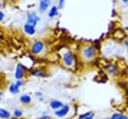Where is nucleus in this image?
<instances>
[{
  "instance_id": "nucleus-28",
  "label": "nucleus",
  "mask_w": 128,
  "mask_h": 119,
  "mask_svg": "<svg viewBox=\"0 0 128 119\" xmlns=\"http://www.w3.org/2000/svg\"><path fill=\"white\" fill-rule=\"evenodd\" d=\"M1 7H2V1H0V10H1Z\"/></svg>"
},
{
  "instance_id": "nucleus-26",
  "label": "nucleus",
  "mask_w": 128,
  "mask_h": 119,
  "mask_svg": "<svg viewBox=\"0 0 128 119\" xmlns=\"http://www.w3.org/2000/svg\"><path fill=\"white\" fill-rule=\"evenodd\" d=\"M38 101H40V102H44V97H43V96L38 97Z\"/></svg>"
},
{
  "instance_id": "nucleus-7",
  "label": "nucleus",
  "mask_w": 128,
  "mask_h": 119,
  "mask_svg": "<svg viewBox=\"0 0 128 119\" xmlns=\"http://www.w3.org/2000/svg\"><path fill=\"white\" fill-rule=\"evenodd\" d=\"M51 1L50 0H40L39 1V11L40 12H46L49 10Z\"/></svg>"
},
{
  "instance_id": "nucleus-24",
  "label": "nucleus",
  "mask_w": 128,
  "mask_h": 119,
  "mask_svg": "<svg viewBox=\"0 0 128 119\" xmlns=\"http://www.w3.org/2000/svg\"><path fill=\"white\" fill-rule=\"evenodd\" d=\"M2 99H4V92L0 91V101H2Z\"/></svg>"
},
{
  "instance_id": "nucleus-4",
  "label": "nucleus",
  "mask_w": 128,
  "mask_h": 119,
  "mask_svg": "<svg viewBox=\"0 0 128 119\" xmlns=\"http://www.w3.org/2000/svg\"><path fill=\"white\" fill-rule=\"evenodd\" d=\"M39 22H40V17L37 12H34V11L27 12V18H26V23L27 24H30L32 27H36Z\"/></svg>"
},
{
  "instance_id": "nucleus-9",
  "label": "nucleus",
  "mask_w": 128,
  "mask_h": 119,
  "mask_svg": "<svg viewBox=\"0 0 128 119\" xmlns=\"http://www.w3.org/2000/svg\"><path fill=\"white\" fill-rule=\"evenodd\" d=\"M23 32H24V34H27V35H34L36 34V27H32L30 24H27V23H24V26H23Z\"/></svg>"
},
{
  "instance_id": "nucleus-16",
  "label": "nucleus",
  "mask_w": 128,
  "mask_h": 119,
  "mask_svg": "<svg viewBox=\"0 0 128 119\" xmlns=\"http://www.w3.org/2000/svg\"><path fill=\"white\" fill-rule=\"evenodd\" d=\"M9 91H10V94H12V95H18L20 94V88L15 83H12V84H10V86H9Z\"/></svg>"
},
{
  "instance_id": "nucleus-8",
  "label": "nucleus",
  "mask_w": 128,
  "mask_h": 119,
  "mask_svg": "<svg viewBox=\"0 0 128 119\" xmlns=\"http://www.w3.org/2000/svg\"><path fill=\"white\" fill-rule=\"evenodd\" d=\"M20 103L23 106H28L32 103V97H30V94H23L20 96Z\"/></svg>"
},
{
  "instance_id": "nucleus-17",
  "label": "nucleus",
  "mask_w": 128,
  "mask_h": 119,
  "mask_svg": "<svg viewBox=\"0 0 128 119\" xmlns=\"http://www.w3.org/2000/svg\"><path fill=\"white\" fill-rule=\"evenodd\" d=\"M12 116H14V118H16V119L22 118V117H23V112H22V109H20V108H15L14 112H12Z\"/></svg>"
},
{
  "instance_id": "nucleus-2",
  "label": "nucleus",
  "mask_w": 128,
  "mask_h": 119,
  "mask_svg": "<svg viewBox=\"0 0 128 119\" xmlns=\"http://www.w3.org/2000/svg\"><path fill=\"white\" fill-rule=\"evenodd\" d=\"M44 49H45L44 41H43V40H36V41H33V44L30 45V52L32 55H40V54H43Z\"/></svg>"
},
{
  "instance_id": "nucleus-22",
  "label": "nucleus",
  "mask_w": 128,
  "mask_h": 119,
  "mask_svg": "<svg viewBox=\"0 0 128 119\" xmlns=\"http://www.w3.org/2000/svg\"><path fill=\"white\" fill-rule=\"evenodd\" d=\"M38 119H50V116L49 114H43V116H40Z\"/></svg>"
},
{
  "instance_id": "nucleus-19",
  "label": "nucleus",
  "mask_w": 128,
  "mask_h": 119,
  "mask_svg": "<svg viewBox=\"0 0 128 119\" xmlns=\"http://www.w3.org/2000/svg\"><path fill=\"white\" fill-rule=\"evenodd\" d=\"M65 0H60L59 1V6H58V10H61V9H64V6H65Z\"/></svg>"
},
{
  "instance_id": "nucleus-10",
  "label": "nucleus",
  "mask_w": 128,
  "mask_h": 119,
  "mask_svg": "<svg viewBox=\"0 0 128 119\" xmlns=\"http://www.w3.org/2000/svg\"><path fill=\"white\" fill-rule=\"evenodd\" d=\"M49 106L51 109H54V111H56V109L61 108L62 106H64V103L60 101V100H51L49 102Z\"/></svg>"
},
{
  "instance_id": "nucleus-21",
  "label": "nucleus",
  "mask_w": 128,
  "mask_h": 119,
  "mask_svg": "<svg viewBox=\"0 0 128 119\" xmlns=\"http://www.w3.org/2000/svg\"><path fill=\"white\" fill-rule=\"evenodd\" d=\"M4 18H5V13L0 10V22H2V21H4Z\"/></svg>"
},
{
  "instance_id": "nucleus-13",
  "label": "nucleus",
  "mask_w": 128,
  "mask_h": 119,
  "mask_svg": "<svg viewBox=\"0 0 128 119\" xmlns=\"http://www.w3.org/2000/svg\"><path fill=\"white\" fill-rule=\"evenodd\" d=\"M94 116H95V113H94L93 111H88V112H86V113L79 114L78 119H93L94 118Z\"/></svg>"
},
{
  "instance_id": "nucleus-5",
  "label": "nucleus",
  "mask_w": 128,
  "mask_h": 119,
  "mask_svg": "<svg viewBox=\"0 0 128 119\" xmlns=\"http://www.w3.org/2000/svg\"><path fill=\"white\" fill-rule=\"evenodd\" d=\"M26 70H27V68L22 63H17L16 68H15V78H16V80L23 79L26 77Z\"/></svg>"
},
{
  "instance_id": "nucleus-27",
  "label": "nucleus",
  "mask_w": 128,
  "mask_h": 119,
  "mask_svg": "<svg viewBox=\"0 0 128 119\" xmlns=\"http://www.w3.org/2000/svg\"><path fill=\"white\" fill-rule=\"evenodd\" d=\"M123 44H124V46L127 48V46H128V40H124V43H123Z\"/></svg>"
},
{
  "instance_id": "nucleus-18",
  "label": "nucleus",
  "mask_w": 128,
  "mask_h": 119,
  "mask_svg": "<svg viewBox=\"0 0 128 119\" xmlns=\"http://www.w3.org/2000/svg\"><path fill=\"white\" fill-rule=\"evenodd\" d=\"M121 116H122V113H121V112H115L114 114H111L110 119H120L121 118Z\"/></svg>"
},
{
  "instance_id": "nucleus-3",
  "label": "nucleus",
  "mask_w": 128,
  "mask_h": 119,
  "mask_svg": "<svg viewBox=\"0 0 128 119\" xmlns=\"http://www.w3.org/2000/svg\"><path fill=\"white\" fill-rule=\"evenodd\" d=\"M62 62L67 68H72L76 63V59H74V56L71 51H65L64 55H62Z\"/></svg>"
},
{
  "instance_id": "nucleus-12",
  "label": "nucleus",
  "mask_w": 128,
  "mask_h": 119,
  "mask_svg": "<svg viewBox=\"0 0 128 119\" xmlns=\"http://www.w3.org/2000/svg\"><path fill=\"white\" fill-rule=\"evenodd\" d=\"M106 72L110 75H116L118 73V66L117 64H108L106 67Z\"/></svg>"
},
{
  "instance_id": "nucleus-20",
  "label": "nucleus",
  "mask_w": 128,
  "mask_h": 119,
  "mask_svg": "<svg viewBox=\"0 0 128 119\" xmlns=\"http://www.w3.org/2000/svg\"><path fill=\"white\" fill-rule=\"evenodd\" d=\"M18 88H22L23 85H24V83H23V80H16V83H15Z\"/></svg>"
},
{
  "instance_id": "nucleus-14",
  "label": "nucleus",
  "mask_w": 128,
  "mask_h": 119,
  "mask_svg": "<svg viewBox=\"0 0 128 119\" xmlns=\"http://www.w3.org/2000/svg\"><path fill=\"white\" fill-rule=\"evenodd\" d=\"M11 116H12V114H11L8 109L0 107V119H10Z\"/></svg>"
},
{
  "instance_id": "nucleus-6",
  "label": "nucleus",
  "mask_w": 128,
  "mask_h": 119,
  "mask_svg": "<svg viewBox=\"0 0 128 119\" xmlns=\"http://www.w3.org/2000/svg\"><path fill=\"white\" fill-rule=\"evenodd\" d=\"M70 111H71L70 105H64L61 108L54 111V114H55L56 117H59V118H65V117H67V116H68Z\"/></svg>"
},
{
  "instance_id": "nucleus-23",
  "label": "nucleus",
  "mask_w": 128,
  "mask_h": 119,
  "mask_svg": "<svg viewBox=\"0 0 128 119\" xmlns=\"http://www.w3.org/2000/svg\"><path fill=\"white\" fill-rule=\"evenodd\" d=\"M36 96H37V97H40V96H43V92H40V91H37V92H36Z\"/></svg>"
},
{
  "instance_id": "nucleus-15",
  "label": "nucleus",
  "mask_w": 128,
  "mask_h": 119,
  "mask_svg": "<svg viewBox=\"0 0 128 119\" xmlns=\"http://www.w3.org/2000/svg\"><path fill=\"white\" fill-rule=\"evenodd\" d=\"M59 15V10H58V6H51L50 7L49 12H48V17L49 18H54Z\"/></svg>"
},
{
  "instance_id": "nucleus-11",
  "label": "nucleus",
  "mask_w": 128,
  "mask_h": 119,
  "mask_svg": "<svg viewBox=\"0 0 128 119\" xmlns=\"http://www.w3.org/2000/svg\"><path fill=\"white\" fill-rule=\"evenodd\" d=\"M30 75L33 77H37V78H43V77H46L45 73H43V70L39 69V68H33V69H30Z\"/></svg>"
},
{
  "instance_id": "nucleus-1",
  "label": "nucleus",
  "mask_w": 128,
  "mask_h": 119,
  "mask_svg": "<svg viewBox=\"0 0 128 119\" xmlns=\"http://www.w3.org/2000/svg\"><path fill=\"white\" fill-rule=\"evenodd\" d=\"M96 54H98V51L93 45H86L80 50V56L84 61H90V60L95 59Z\"/></svg>"
},
{
  "instance_id": "nucleus-25",
  "label": "nucleus",
  "mask_w": 128,
  "mask_h": 119,
  "mask_svg": "<svg viewBox=\"0 0 128 119\" xmlns=\"http://www.w3.org/2000/svg\"><path fill=\"white\" fill-rule=\"evenodd\" d=\"M120 119H128V117L126 116V114H123V113H122V116H121V118Z\"/></svg>"
},
{
  "instance_id": "nucleus-29",
  "label": "nucleus",
  "mask_w": 128,
  "mask_h": 119,
  "mask_svg": "<svg viewBox=\"0 0 128 119\" xmlns=\"http://www.w3.org/2000/svg\"><path fill=\"white\" fill-rule=\"evenodd\" d=\"M10 119H16V118H10Z\"/></svg>"
}]
</instances>
